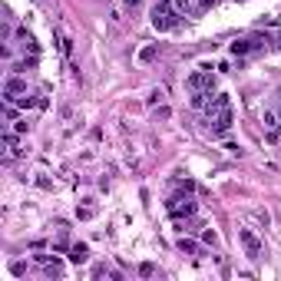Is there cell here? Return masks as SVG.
<instances>
[{
	"label": "cell",
	"instance_id": "cell-4",
	"mask_svg": "<svg viewBox=\"0 0 281 281\" xmlns=\"http://www.w3.org/2000/svg\"><path fill=\"white\" fill-rule=\"evenodd\" d=\"M265 47V40H261V37H248V40H235L232 43V53L235 56H248L251 50H261Z\"/></svg>",
	"mask_w": 281,
	"mask_h": 281
},
{
	"label": "cell",
	"instance_id": "cell-16",
	"mask_svg": "<svg viewBox=\"0 0 281 281\" xmlns=\"http://www.w3.org/2000/svg\"><path fill=\"white\" fill-rule=\"evenodd\" d=\"M4 116H7V119H10V122H14V119H17V109H14V106H10V103H7V109H4Z\"/></svg>",
	"mask_w": 281,
	"mask_h": 281
},
{
	"label": "cell",
	"instance_id": "cell-8",
	"mask_svg": "<svg viewBox=\"0 0 281 281\" xmlns=\"http://www.w3.org/2000/svg\"><path fill=\"white\" fill-rule=\"evenodd\" d=\"M179 251H185V255H195V251H199V245H195L192 238H185V235H182V238H179Z\"/></svg>",
	"mask_w": 281,
	"mask_h": 281
},
{
	"label": "cell",
	"instance_id": "cell-13",
	"mask_svg": "<svg viewBox=\"0 0 281 281\" xmlns=\"http://www.w3.org/2000/svg\"><path fill=\"white\" fill-rule=\"evenodd\" d=\"M172 7H176V10H179V14H182V17H185V14H189V0H172Z\"/></svg>",
	"mask_w": 281,
	"mask_h": 281
},
{
	"label": "cell",
	"instance_id": "cell-15",
	"mask_svg": "<svg viewBox=\"0 0 281 281\" xmlns=\"http://www.w3.org/2000/svg\"><path fill=\"white\" fill-rule=\"evenodd\" d=\"M14 132H27V119H14Z\"/></svg>",
	"mask_w": 281,
	"mask_h": 281
},
{
	"label": "cell",
	"instance_id": "cell-3",
	"mask_svg": "<svg viewBox=\"0 0 281 281\" xmlns=\"http://www.w3.org/2000/svg\"><path fill=\"white\" fill-rule=\"evenodd\" d=\"M238 238H241V245H245V255H248L251 261H258V258H261V241H258V235L251 232V228H238Z\"/></svg>",
	"mask_w": 281,
	"mask_h": 281
},
{
	"label": "cell",
	"instance_id": "cell-2",
	"mask_svg": "<svg viewBox=\"0 0 281 281\" xmlns=\"http://www.w3.org/2000/svg\"><path fill=\"white\" fill-rule=\"evenodd\" d=\"M209 122H212V136H228V132H232V126H235L232 106H225V109L215 112V116H209Z\"/></svg>",
	"mask_w": 281,
	"mask_h": 281
},
{
	"label": "cell",
	"instance_id": "cell-11",
	"mask_svg": "<svg viewBox=\"0 0 281 281\" xmlns=\"http://www.w3.org/2000/svg\"><path fill=\"white\" fill-rule=\"evenodd\" d=\"M139 60H143V63H153L156 60V47H146L143 53H139Z\"/></svg>",
	"mask_w": 281,
	"mask_h": 281
},
{
	"label": "cell",
	"instance_id": "cell-10",
	"mask_svg": "<svg viewBox=\"0 0 281 281\" xmlns=\"http://www.w3.org/2000/svg\"><path fill=\"white\" fill-rule=\"evenodd\" d=\"M202 241H205V245H212V248H215V245H218V235L212 232V228H205V232H202Z\"/></svg>",
	"mask_w": 281,
	"mask_h": 281
},
{
	"label": "cell",
	"instance_id": "cell-1",
	"mask_svg": "<svg viewBox=\"0 0 281 281\" xmlns=\"http://www.w3.org/2000/svg\"><path fill=\"white\" fill-rule=\"evenodd\" d=\"M185 86L192 89V93H215V76H212V70H195L189 73V80H185Z\"/></svg>",
	"mask_w": 281,
	"mask_h": 281
},
{
	"label": "cell",
	"instance_id": "cell-7",
	"mask_svg": "<svg viewBox=\"0 0 281 281\" xmlns=\"http://www.w3.org/2000/svg\"><path fill=\"white\" fill-rule=\"evenodd\" d=\"M225 106H232V99L225 96V93H218V96H215V99H212V103H209V106H205V109H209V116H215V112H218V109H225Z\"/></svg>",
	"mask_w": 281,
	"mask_h": 281
},
{
	"label": "cell",
	"instance_id": "cell-6",
	"mask_svg": "<svg viewBox=\"0 0 281 281\" xmlns=\"http://www.w3.org/2000/svg\"><path fill=\"white\" fill-rule=\"evenodd\" d=\"M86 258H89V245H83V241H73V245H70V261H73V265H83Z\"/></svg>",
	"mask_w": 281,
	"mask_h": 281
},
{
	"label": "cell",
	"instance_id": "cell-14",
	"mask_svg": "<svg viewBox=\"0 0 281 281\" xmlns=\"http://www.w3.org/2000/svg\"><path fill=\"white\" fill-rule=\"evenodd\" d=\"M10 271H14V274H24L27 265H24V261H14V265H10Z\"/></svg>",
	"mask_w": 281,
	"mask_h": 281
},
{
	"label": "cell",
	"instance_id": "cell-17",
	"mask_svg": "<svg viewBox=\"0 0 281 281\" xmlns=\"http://www.w3.org/2000/svg\"><path fill=\"white\" fill-rule=\"evenodd\" d=\"M139 4H143V0H126V7H129V10H136Z\"/></svg>",
	"mask_w": 281,
	"mask_h": 281
},
{
	"label": "cell",
	"instance_id": "cell-12",
	"mask_svg": "<svg viewBox=\"0 0 281 281\" xmlns=\"http://www.w3.org/2000/svg\"><path fill=\"white\" fill-rule=\"evenodd\" d=\"M153 271H156V265H153V261H143V265H139V274H143V278H149Z\"/></svg>",
	"mask_w": 281,
	"mask_h": 281
},
{
	"label": "cell",
	"instance_id": "cell-5",
	"mask_svg": "<svg viewBox=\"0 0 281 281\" xmlns=\"http://www.w3.org/2000/svg\"><path fill=\"white\" fill-rule=\"evenodd\" d=\"M4 93H7V103H14L17 96H24V93H27V83L20 80V76H7V83H4Z\"/></svg>",
	"mask_w": 281,
	"mask_h": 281
},
{
	"label": "cell",
	"instance_id": "cell-9",
	"mask_svg": "<svg viewBox=\"0 0 281 281\" xmlns=\"http://www.w3.org/2000/svg\"><path fill=\"white\" fill-rule=\"evenodd\" d=\"M212 93H192V106H195V109H202V106H209L212 103Z\"/></svg>",
	"mask_w": 281,
	"mask_h": 281
}]
</instances>
